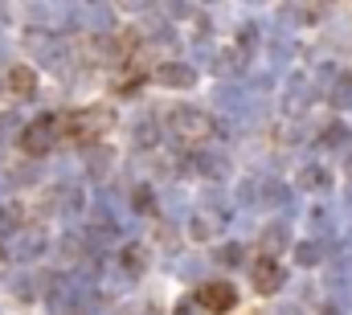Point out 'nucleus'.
<instances>
[{
    "label": "nucleus",
    "mask_w": 352,
    "mask_h": 315,
    "mask_svg": "<svg viewBox=\"0 0 352 315\" xmlns=\"http://www.w3.org/2000/svg\"><path fill=\"white\" fill-rule=\"evenodd\" d=\"M197 303H201L205 312H230V307L238 303V295H234V287H226V283H205V287L197 291Z\"/></svg>",
    "instance_id": "f257e3e1"
},
{
    "label": "nucleus",
    "mask_w": 352,
    "mask_h": 315,
    "mask_svg": "<svg viewBox=\"0 0 352 315\" xmlns=\"http://www.w3.org/2000/svg\"><path fill=\"white\" fill-rule=\"evenodd\" d=\"M278 283H283V270L274 266V258H263V262L254 266V287H258L263 295H270V291H274Z\"/></svg>",
    "instance_id": "f03ea898"
},
{
    "label": "nucleus",
    "mask_w": 352,
    "mask_h": 315,
    "mask_svg": "<svg viewBox=\"0 0 352 315\" xmlns=\"http://www.w3.org/2000/svg\"><path fill=\"white\" fill-rule=\"evenodd\" d=\"M8 90L21 94V98H29V94L37 90V74H33L29 66H12V70H8Z\"/></svg>",
    "instance_id": "7ed1b4c3"
},
{
    "label": "nucleus",
    "mask_w": 352,
    "mask_h": 315,
    "mask_svg": "<svg viewBox=\"0 0 352 315\" xmlns=\"http://www.w3.org/2000/svg\"><path fill=\"white\" fill-rule=\"evenodd\" d=\"M50 127H54V119H37V123H33V131L25 135V148H29L33 156L50 148Z\"/></svg>",
    "instance_id": "20e7f679"
},
{
    "label": "nucleus",
    "mask_w": 352,
    "mask_h": 315,
    "mask_svg": "<svg viewBox=\"0 0 352 315\" xmlns=\"http://www.w3.org/2000/svg\"><path fill=\"white\" fill-rule=\"evenodd\" d=\"M160 78H164V82H180V86H188V82H192V70H173V66H168V70H160Z\"/></svg>",
    "instance_id": "39448f33"
}]
</instances>
